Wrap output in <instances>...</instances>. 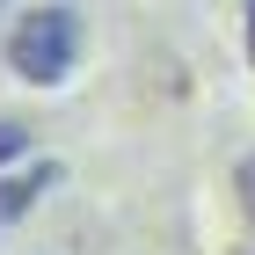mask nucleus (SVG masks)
I'll list each match as a JSON object with an SVG mask.
<instances>
[{"instance_id": "20e7f679", "label": "nucleus", "mask_w": 255, "mask_h": 255, "mask_svg": "<svg viewBox=\"0 0 255 255\" xmlns=\"http://www.w3.org/2000/svg\"><path fill=\"white\" fill-rule=\"evenodd\" d=\"M234 190H241V212L255 219V153H248V160H241V168H234Z\"/></svg>"}, {"instance_id": "f03ea898", "label": "nucleus", "mask_w": 255, "mask_h": 255, "mask_svg": "<svg viewBox=\"0 0 255 255\" xmlns=\"http://www.w3.org/2000/svg\"><path fill=\"white\" fill-rule=\"evenodd\" d=\"M51 182H59V160H22V168H7L0 175V226H15Z\"/></svg>"}, {"instance_id": "7ed1b4c3", "label": "nucleus", "mask_w": 255, "mask_h": 255, "mask_svg": "<svg viewBox=\"0 0 255 255\" xmlns=\"http://www.w3.org/2000/svg\"><path fill=\"white\" fill-rule=\"evenodd\" d=\"M29 138H37V131H29V124H22V117H0V175L29 160Z\"/></svg>"}, {"instance_id": "f257e3e1", "label": "nucleus", "mask_w": 255, "mask_h": 255, "mask_svg": "<svg viewBox=\"0 0 255 255\" xmlns=\"http://www.w3.org/2000/svg\"><path fill=\"white\" fill-rule=\"evenodd\" d=\"M80 44H88L80 7L73 0H44V7H29L7 29V73L29 80V88H66L73 66H80Z\"/></svg>"}, {"instance_id": "423d86ee", "label": "nucleus", "mask_w": 255, "mask_h": 255, "mask_svg": "<svg viewBox=\"0 0 255 255\" xmlns=\"http://www.w3.org/2000/svg\"><path fill=\"white\" fill-rule=\"evenodd\" d=\"M7 7H15V0H0V15H7Z\"/></svg>"}, {"instance_id": "39448f33", "label": "nucleus", "mask_w": 255, "mask_h": 255, "mask_svg": "<svg viewBox=\"0 0 255 255\" xmlns=\"http://www.w3.org/2000/svg\"><path fill=\"white\" fill-rule=\"evenodd\" d=\"M241 15H248V59H255V0H248V7H241Z\"/></svg>"}]
</instances>
